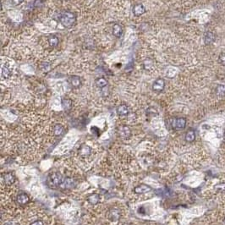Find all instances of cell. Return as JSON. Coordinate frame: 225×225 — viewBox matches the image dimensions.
I'll list each match as a JSON object with an SVG mask.
<instances>
[{
  "label": "cell",
  "instance_id": "6da1fadb",
  "mask_svg": "<svg viewBox=\"0 0 225 225\" xmlns=\"http://www.w3.org/2000/svg\"><path fill=\"white\" fill-rule=\"evenodd\" d=\"M64 180H65V178L62 174H60L59 172H54V173H51L49 175L47 176V183L50 188L56 189V188L61 186Z\"/></svg>",
  "mask_w": 225,
  "mask_h": 225
},
{
  "label": "cell",
  "instance_id": "7a4b0ae2",
  "mask_svg": "<svg viewBox=\"0 0 225 225\" xmlns=\"http://www.w3.org/2000/svg\"><path fill=\"white\" fill-rule=\"evenodd\" d=\"M60 23L65 28H71L76 22V16L70 11H65L60 15Z\"/></svg>",
  "mask_w": 225,
  "mask_h": 225
},
{
  "label": "cell",
  "instance_id": "3957f363",
  "mask_svg": "<svg viewBox=\"0 0 225 225\" xmlns=\"http://www.w3.org/2000/svg\"><path fill=\"white\" fill-rule=\"evenodd\" d=\"M171 126L174 130H183L186 126V119L185 118H176L172 119Z\"/></svg>",
  "mask_w": 225,
  "mask_h": 225
},
{
  "label": "cell",
  "instance_id": "277c9868",
  "mask_svg": "<svg viewBox=\"0 0 225 225\" xmlns=\"http://www.w3.org/2000/svg\"><path fill=\"white\" fill-rule=\"evenodd\" d=\"M118 134L120 135V137L127 140L131 136V130L129 126L127 125H122L118 128Z\"/></svg>",
  "mask_w": 225,
  "mask_h": 225
},
{
  "label": "cell",
  "instance_id": "5b68a950",
  "mask_svg": "<svg viewBox=\"0 0 225 225\" xmlns=\"http://www.w3.org/2000/svg\"><path fill=\"white\" fill-rule=\"evenodd\" d=\"M153 90L155 92H161L163 91L164 87H165V81L162 78H158L156 79L153 83Z\"/></svg>",
  "mask_w": 225,
  "mask_h": 225
},
{
  "label": "cell",
  "instance_id": "8992f818",
  "mask_svg": "<svg viewBox=\"0 0 225 225\" xmlns=\"http://www.w3.org/2000/svg\"><path fill=\"white\" fill-rule=\"evenodd\" d=\"M121 217V213H120V211L117 208H112L109 210L108 214H107V217L108 219L113 222L118 221L120 219Z\"/></svg>",
  "mask_w": 225,
  "mask_h": 225
},
{
  "label": "cell",
  "instance_id": "52a82bcc",
  "mask_svg": "<svg viewBox=\"0 0 225 225\" xmlns=\"http://www.w3.org/2000/svg\"><path fill=\"white\" fill-rule=\"evenodd\" d=\"M68 82L73 88H80L82 85V80L80 76H70L68 78Z\"/></svg>",
  "mask_w": 225,
  "mask_h": 225
},
{
  "label": "cell",
  "instance_id": "ba28073f",
  "mask_svg": "<svg viewBox=\"0 0 225 225\" xmlns=\"http://www.w3.org/2000/svg\"><path fill=\"white\" fill-rule=\"evenodd\" d=\"M92 148L86 144H82L79 148V154L83 157H87L92 154Z\"/></svg>",
  "mask_w": 225,
  "mask_h": 225
},
{
  "label": "cell",
  "instance_id": "9c48e42d",
  "mask_svg": "<svg viewBox=\"0 0 225 225\" xmlns=\"http://www.w3.org/2000/svg\"><path fill=\"white\" fill-rule=\"evenodd\" d=\"M152 191V187L149 186L147 185H140L134 188V192L135 194H144V193H147L149 191Z\"/></svg>",
  "mask_w": 225,
  "mask_h": 225
},
{
  "label": "cell",
  "instance_id": "30bf717a",
  "mask_svg": "<svg viewBox=\"0 0 225 225\" xmlns=\"http://www.w3.org/2000/svg\"><path fill=\"white\" fill-rule=\"evenodd\" d=\"M16 202L19 205H22V206H25L29 203L30 202V198L28 196V195L26 194V193H20L17 196H16Z\"/></svg>",
  "mask_w": 225,
  "mask_h": 225
},
{
  "label": "cell",
  "instance_id": "8fae6325",
  "mask_svg": "<svg viewBox=\"0 0 225 225\" xmlns=\"http://www.w3.org/2000/svg\"><path fill=\"white\" fill-rule=\"evenodd\" d=\"M132 12H133V15L135 16H142L143 14L146 13V8L144 7V5L142 4H137L135 5H134L133 9H132Z\"/></svg>",
  "mask_w": 225,
  "mask_h": 225
},
{
  "label": "cell",
  "instance_id": "7c38bea8",
  "mask_svg": "<svg viewBox=\"0 0 225 225\" xmlns=\"http://www.w3.org/2000/svg\"><path fill=\"white\" fill-rule=\"evenodd\" d=\"M116 112H117V114L118 116H121V117H125V116H127L130 113V108L128 107V105L126 104H120L117 109H116Z\"/></svg>",
  "mask_w": 225,
  "mask_h": 225
},
{
  "label": "cell",
  "instance_id": "4fadbf2b",
  "mask_svg": "<svg viewBox=\"0 0 225 225\" xmlns=\"http://www.w3.org/2000/svg\"><path fill=\"white\" fill-rule=\"evenodd\" d=\"M76 185V180L72 178H65L64 182L62 183L61 188L64 190H69Z\"/></svg>",
  "mask_w": 225,
  "mask_h": 225
},
{
  "label": "cell",
  "instance_id": "5bb4252c",
  "mask_svg": "<svg viewBox=\"0 0 225 225\" xmlns=\"http://www.w3.org/2000/svg\"><path fill=\"white\" fill-rule=\"evenodd\" d=\"M3 180L5 185H13L16 181V177L12 173H5L3 174Z\"/></svg>",
  "mask_w": 225,
  "mask_h": 225
},
{
  "label": "cell",
  "instance_id": "9a60e30c",
  "mask_svg": "<svg viewBox=\"0 0 225 225\" xmlns=\"http://www.w3.org/2000/svg\"><path fill=\"white\" fill-rule=\"evenodd\" d=\"M123 32H124V30H123V27L118 25V24H114V26H113V35L115 37L117 38H120L123 36Z\"/></svg>",
  "mask_w": 225,
  "mask_h": 225
},
{
  "label": "cell",
  "instance_id": "2e32d148",
  "mask_svg": "<svg viewBox=\"0 0 225 225\" xmlns=\"http://www.w3.org/2000/svg\"><path fill=\"white\" fill-rule=\"evenodd\" d=\"M100 199H101V197H100L99 195L97 194V193H92L90 195H88L87 202L91 205H97L99 203Z\"/></svg>",
  "mask_w": 225,
  "mask_h": 225
},
{
  "label": "cell",
  "instance_id": "e0dca14e",
  "mask_svg": "<svg viewBox=\"0 0 225 225\" xmlns=\"http://www.w3.org/2000/svg\"><path fill=\"white\" fill-rule=\"evenodd\" d=\"M61 105L63 109L65 111H69L71 108H72V105L73 103L71 99L69 98H67V97H65V98H62L61 100Z\"/></svg>",
  "mask_w": 225,
  "mask_h": 225
},
{
  "label": "cell",
  "instance_id": "ac0fdd59",
  "mask_svg": "<svg viewBox=\"0 0 225 225\" xmlns=\"http://www.w3.org/2000/svg\"><path fill=\"white\" fill-rule=\"evenodd\" d=\"M215 41V35L212 31H207L204 37V42L206 45H211Z\"/></svg>",
  "mask_w": 225,
  "mask_h": 225
},
{
  "label": "cell",
  "instance_id": "d6986e66",
  "mask_svg": "<svg viewBox=\"0 0 225 225\" xmlns=\"http://www.w3.org/2000/svg\"><path fill=\"white\" fill-rule=\"evenodd\" d=\"M95 85L97 87L100 88V89H103V88L107 86V80L104 77L97 78L95 80Z\"/></svg>",
  "mask_w": 225,
  "mask_h": 225
},
{
  "label": "cell",
  "instance_id": "ffe728a7",
  "mask_svg": "<svg viewBox=\"0 0 225 225\" xmlns=\"http://www.w3.org/2000/svg\"><path fill=\"white\" fill-rule=\"evenodd\" d=\"M47 42H48V44H49L50 47H56L58 45L59 40L57 36H55V35H50L49 37H47Z\"/></svg>",
  "mask_w": 225,
  "mask_h": 225
},
{
  "label": "cell",
  "instance_id": "44dd1931",
  "mask_svg": "<svg viewBox=\"0 0 225 225\" xmlns=\"http://www.w3.org/2000/svg\"><path fill=\"white\" fill-rule=\"evenodd\" d=\"M65 133V128L60 124L55 125L54 127V134L55 136H61Z\"/></svg>",
  "mask_w": 225,
  "mask_h": 225
},
{
  "label": "cell",
  "instance_id": "7402d4cb",
  "mask_svg": "<svg viewBox=\"0 0 225 225\" xmlns=\"http://www.w3.org/2000/svg\"><path fill=\"white\" fill-rule=\"evenodd\" d=\"M185 139L187 142H193L195 139V133L193 130H188L185 134Z\"/></svg>",
  "mask_w": 225,
  "mask_h": 225
},
{
  "label": "cell",
  "instance_id": "603a6c76",
  "mask_svg": "<svg viewBox=\"0 0 225 225\" xmlns=\"http://www.w3.org/2000/svg\"><path fill=\"white\" fill-rule=\"evenodd\" d=\"M39 68H40V69L42 70V72L47 73L51 70V65H50L49 63H46V62L45 63H42Z\"/></svg>",
  "mask_w": 225,
  "mask_h": 225
},
{
  "label": "cell",
  "instance_id": "cb8c5ba5",
  "mask_svg": "<svg viewBox=\"0 0 225 225\" xmlns=\"http://www.w3.org/2000/svg\"><path fill=\"white\" fill-rule=\"evenodd\" d=\"M1 73H2V76L4 77V79H8L9 77L11 76V72L7 66H4L2 68V72Z\"/></svg>",
  "mask_w": 225,
  "mask_h": 225
},
{
  "label": "cell",
  "instance_id": "d4e9b609",
  "mask_svg": "<svg viewBox=\"0 0 225 225\" xmlns=\"http://www.w3.org/2000/svg\"><path fill=\"white\" fill-rule=\"evenodd\" d=\"M217 95L223 96L225 94V86L223 85H219L217 87Z\"/></svg>",
  "mask_w": 225,
  "mask_h": 225
},
{
  "label": "cell",
  "instance_id": "484cf974",
  "mask_svg": "<svg viewBox=\"0 0 225 225\" xmlns=\"http://www.w3.org/2000/svg\"><path fill=\"white\" fill-rule=\"evenodd\" d=\"M218 62H219L223 66H224L225 67V53H222V54L218 56Z\"/></svg>",
  "mask_w": 225,
  "mask_h": 225
},
{
  "label": "cell",
  "instance_id": "4316f807",
  "mask_svg": "<svg viewBox=\"0 0 225 225\" xmlns=\"http://www.w3.org/2000/svg\"><path fill=\"white\" fill-rule=\"evenodd\" d=\"M12 4H14V5H16V6H18L19 4H21L22 3L24 2V0H11Z\"/></svg>",
  "mask_w": 225,
  "mask_h": 225
},
{
  "label": "cell",
  "instance_id": "83f0119b",
  "mask_svg": "<svg viewBox=\"0 0 225 225\" xmlns=\"http://www.w3.org/2000/svg\"><path fill=\"white\" fill-rule=\"evenodd\" d=\"M31 225H44L42 220H36L33 223H31Z\"/></svg>",
  "mask_w": 225,
  "mask_h": 225
},
{
  "label": "cell",
  "instance_id": "f1b7e54d",
  "mask_svg": "<svg viewBox=\"0 0 225 225\" xmlns=\"http://www.w3.org/2000/svg\"><path fill=\"white\" fill-rule=\"evenodd\" d=\"M224 223H225V220H224Z\"/></svg>",
  "mask_w": 225,
  "mask_h": 225
}]
</instances>
